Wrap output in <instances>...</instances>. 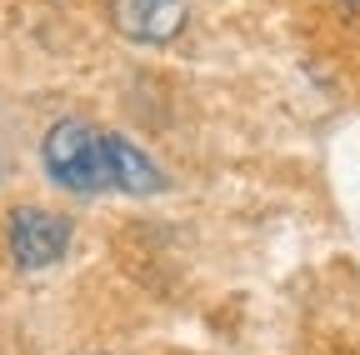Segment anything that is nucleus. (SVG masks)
<instances>
[{"label":"nucleus","mask_w":360,"mask_h":355,"mask_svg":"<svg viewBox=\"0 0 360 355\" xmlns=\"http://www.w3.org/2000/svg\"><path fill=\"white\" fill-rule=\"evenodd\" d=\"M45 175L70 195H101L110 191V136L90 120H56L40 146Z\"/></svg>","instance_id":"obj_1"},{"label":"nucleus","mask_w":360,"mask_h":355,"mask_svg":"<svg viewBox=\"0 0 360 355\" xmlns=\"http://www.w3.org/2000/svg\"><path fill=\"white\" fill-rule=\"evenodd\" d=\"M6 250L20 271H45L70 250V220L45 205H15L6 220Z\"/></svg>","instance_id":"obj_2"},{"label":"nucleus","mask_w":360,"mask_h":355,"mask_svg":"<svg viewBox=\"0 0 360 355\" xmlns=\"http://www.w3.org/2000/svg\"><path fill=\"white\" fill-rule=\"evenodd\" d=\"M165 186L160 165L120 136H110V191H125V195H155Z\"/></svg>","instance_id":"obj_4"},{"label":"nucleus","mask_w":360,"mask_h":355,"mask_svg":"<svg viewBox=\"0 0 360 355\" xmlns=\"http://www.w3.org/2000/svg\"><path fill=\"white\" fill-rule=\"evenodd\" d=\"M186 0H110V20L125 40L141 46H165L186 30Z\"/></svg>","instance_id":"obj_3"}]
</instances>
